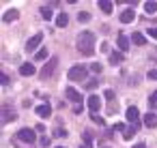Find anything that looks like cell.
I'll return each mask as SVG.
<instances>
[{
	"label": "cell",
	"instance_id": "1",
	"mask_svg": "<svg viewBox=\"0 0 157 148\" xmlns=\"http://www.w3.org/2000/svg\"><path fill=\"white\" fill-rule=\"evenodd\" d=\"M75 45H78V52H80V54H84V56H93V52H95V35L88 32V30L80 32Z\"/></svg>",
	"mask_w": 157,
	"mask_h": 148
},
{
	"label": "cell",
	"instance_id": "2",
	"mask_svg": "<svg viewBox=\"0 0 157 148\" xmlns=\"http://www.w3.org/2000/svg\"><path fill=\"white\" fill-rule=\"evenodd\" d=\"M67 77H69L71 82H86V77H88V69H86L84 65H73V67L69 69Z\"/></svg>",
	"mask_w": 157,
	"mask_h": 148
},
{
	"label": "cell",
	"instance_id": "3",
	"mask_svg": "<svg viewBox=\"0 0 157 148\" xmlns=\"http://www.w3.org/2000/svg\"><path fill=\"white\" fill-rule=\"evenodd\" d=\"M15 139H17V142H26V144H33V142H37V133H35L33 129L24 127V129H20V131H17Z\"/></svg>",
	"mask_w": 157,
	"mask_h": 148
},
{
	"label": "cell",
	"instance_id": "4",
	"mask_svg": "<svg viewBox=\"0 0 157 148\" xmlns=\"http://www.w3.org/2000/svg\"><path fill=\"white\" fill-rule=\"evenodd\" d=\"M41 39H43V35L41 32H37L33 39H28V43H26V52H39V45H41Z\"/></svg>",
	"mask_w": 157,
	"mask_h": 148
},
{
	"label": "cell",
	"instance_id": "5",
	"mask_svg": "<svg viewBox=\"0 0 157 148\" xmlns=\"http://www.w3.org/2000/svg\"><path fill=\"white\" fill-rule=\"evenodd\" d=\"M56 65H58V60L56 58H52L43 69H41V80H48V77H52V73H54V69H56Z\"/></svg>",
	"mask_w": 157,
	"mask_h": 148
},
{
	"label": "cell",
	"instance_id": "6",
	"mask_svg": "<svg viewBox=\"0 0 157 148\" xmlns=\"http://www.w3.org/2000/svg\"><path fill=\"white\" fill-rule=\"evenodd\" d=\"M86 103H88V109H90V114H97V112L101 109V99H99L97 94H90Z\"/></svg>",
	"mask_w": 157,
	"mask_h": 148
},
{
	"label": "cell",
	"instance_id": "7",
	"mask_svg": "<svg viewBox=\"0 0 157 148\" xmlns=\"http://www.w3.org/2000/svg\"><path fill=\"white\" fill-rule=\"evenodd\" d=\"M65 94H67V99H69V101H73L75 105H80V103H82V99H84L75 88H67V90H65Z\"/></svg>",
	"mask_w": 157,
	"mask_h": 148
},
{
	"label": "cell",
	"instance_id": "8",
	"mask_svg": "<svg viewBox=\"0 0 157 148\" xmlns=\"http://www.w3.org/2000/svg\"><path fill=\"white\" fill-rule=\"evenodd\" d=\"M127 120H129V124H140V112H138V107H127Z\"/></svg>",
	"mask_w": 157,
	"mask_h": 148
},
{
	"label": "cell",
	"instance_id": "9",
	"mask_svg": "<svg viewBox=\"0 0 157 148\" xmlns=\"http://www.w3.org/2000/svg\"><path fill=\"white\" fill-rule=\"evenodd\" d=\"M15 118H17V114H15L13 109H9V107H2V116H0L2 124H7V122H11V120H15Z\"/></svg>",
	"mask_w": 157,
	"mask_h": 148
},
{
	"label": "cell",
	"instance_id": "10",
	"mask_svg": "<svg viewBox=\"0 0 157 148\" xmlns=\"http://www.w3.org/2000/svg\"><path fill=\"white\" fill-rule=\"evenodd\" d=\"M17 17H20V11H17V9H9V11L2 15V22H5V24H11V22H15Z\"/></svg>",
	"mask_w": 157,
	"mask_h": 148
},
{
	"label": "cell",
	"instance_id": "11",
	"mask_svg": "<svg viewBox=\"0 0 157 148\" xmlns=\"http://www.w3.org/2000/svg\"><path fill=\"white\" fill-rule=\"evenodd\" d=\"M20 73H22L24 77H30L33 73H37V69H35V65H33V62H24V65L20 67Z\"/></svg>",
	"mask_w": 157,
	"mask_h": 148
},
{
	"label": "cell",
	"instance_id": "12",
	"mask_svg": "<svg viewBox=\"0 0 157 148\" xmlns=\"http://www.w3.org/2000/svg\"><path fill=\"white\" fill-rule=\"evenodd\" d=\"M144 124L146 127H151V129H155L157 127V114H153V112H148V114H144Z\"/></svg>",
	"mask_w": 157,
	"mask_h": 148
},
{
	"label": "cell",
	"instance_id": "13",
	"mask_svg": "<svg viewBox=\"0 0 157 148\" xmlns=\"http://www.w3.org/2000/svg\"><path fill=\"white\" fill-rule=\"evenodd\" d=\"M118 20H121L123 24H131V22L136 20V13H133L131 9H127V11H123V13H121V17H118Z\"/></svg>",
	"mask_w": 157,
	"mask_h": 148
},
{
	"label": "cell",
	"instance_id": "14",
	"mask_svg": "<svg viewBox=\"0 0 157 148\" xmlns=\"http://www.w3.org/2000/svg\"><path fill=\"white\" fill-rule=\"evenodd\" d=\"M35 112H37V116H41V118H50L52 107H50V105H37V107H35Z\"/></svg>",
	"mask_w": 157,
	"mask_h": 148
},
{
	"label": "cell",
	"instance_id": "15",
	"mask_svg": "<svg viewBox=\"0 0 157 148\" xmlns=\"http://www.w3.org/2000/svg\"><path fill=\"white\" fill-rule=\"evenodd\" d=\"M116 45H118V50H121V52H127V50H129V39H127L125 35H118Z\"/></svg>",
	"mask_w": 157,
	"mask_h": 148
},
{
	"label": "cell",
	"instance_id": "16",
	"mask_svg": "<svg viewBox=\"0 0 157 148\" xmlns=\"http://www.w3.org/2000/svg\"><path fill=\"white\" fill-rule=\"evenodd\" d=\"M138 131H140V124H129V127L125 129V133H123V137H125V139H131V137H133V135H136Z\"/></svg>",
	"mask_w": 157,
	"mask_h": 148
},
{
	"label": "cell",
	"instance_id": "17",
	"mask_svg": "<svg viewBox=\"0 0 157 148\" xmlns=\"http://www.w3.org/2000/svg\"><path fill=\"white\" fill-rule=\"evenodd\" d=\"M97 5H99V9H101L105 15H110V13H112V5H114L112 0H99Z\"/></svg>",
	"mask_w": 157,
	"mask_h": 148
},
{
	"label": "cell",
	"instance_id": "18",
	"mask_svg": "<svg viewBox=\"0 0 157 148\" xmlns=\"http://www.w3.org/2000/svg\"><path fill=\"white\" fill-rule=\"evenodd\" d=\"M67 24H69V15H67V13H58V17H56V26H58V28H65Z\"/></svg>",
	"mask_w": 157,
	"mask_h": 148
},
{
	"label": "cell",
	"instance_id": "19",
	"mask_svg": "<svg viewBox=\"0 0 157 148\" xmlns=\"http://www.w3.org/2000/svg\"><path fill=\"white\" fill-rule=\"evenodd\" d=\"M123 62V52H112L110 54V65H121Z\"/></svg>",
	"mask_w": 157,
	"mask_h": 148
},
{
	"label": "cell",
	"instance_id": "20",
	"mask_svg": "<svg viewBox=\"0 0 157 148\" xmlns=\"http://www.w3.org/2000/svg\"><path fill=\"white\" fill-rule=\"evenodd\" d=\"M144 11L146 13H157V2H155V0H146V2H144Z\"/></svg>",
	"mask_w": 157,
	"mask_h": 148
},
{
	"label": "cell",
	"instance_id": "21",
	"mask_svg": "<svg viewBox=\"0 0 157 148\" xmlns=\"http://www.w3.org/2000/svg\"><path fill=\"white\" fill-rule=\"evenodd\" d=\"M131 39H133V43H136V45H146V39H144V35H142V32H133V37H131Z\"/></svg>",
	"mask_w": 157,
	"mask_h": 148
},
{
	"label": "cell",
	"instance_id": "22",
	"mask_svg": "<svg viewBox=\"0 0 157 148\" xmlns=\"http://www.w3.org/2000/svg\"><path fill=\"white\" fill-rule=\"evenodd\" d=\"M41 15H43L45 20H52V15H54L52 7H41Z\"/></svg>",
	"mask_w": 157,
	"mask_h": 148
},
{
	"label": "cell",
	"instance_id": "23",
	"mask_svg": "<svg viewBox=\"0 0 157 148\" xmlns=\"http://www.w3.org/2000/svg\"><path fill=\"white\" fill-rule=\"evenodd\" d=\"M35 58H37V60H45V58H48V50H45V47H41V50L35 54Z\"/></svg>",
	"mask_w": 157,
	"mask_h": 148
},
{
	"label": "cell",
	"instance_id": "24",
	"mask_svg": "<svg viewBox=\"0 0 157 148\" xmlns=\"http://www.w3.org/2000/svg\"><path fill=\"white\" fill-rule=\"evenodd\" d=\"M78 20L84 24V22H88V20H90V13H88V11H82V13H78Z\"/></svg>",
	"mask_w": 157,
	"mask_h": 148
},
{
	"label": "cell",
	"instance_id": "25",
	"mask_svg": "<svg viewBox=\"0 0 157 148\" xmlns=\"http://www.w3.org/2000/svg\"><path fill=\"white\" fill-rule=\"evenodd\" d=\"M103 97H105V99H108V101L112 103V101L116 99V92H114V90H105V92H103Z\"/></svg>",
	"mask_w": 157,
	"mask_h": 148
},
{
	"label": "cell",
	"instance_id": "26",
	"mask_svg": "<svg viewBox=\"0 0 157 148\" xmlns=\"http://www.w3.org/2000/svg\"><path fill=\"white\" fill-rule=\"evenodd\" d=\"M93 120H95L97 124H101V127H105V120H103V118H101L99 114H93Z\"/></svg>",
	"mask_w": 157,
	"mask_h": 148
},
{
	"label": "cell",
	"instance_id": "27",
	"mask_svg": "<svg viewBox=\"0 0 157 148\" xmlns=\"http://www.w3.org/2000/svg\"><path fill=\"white\" fill-rule=\"evenodd\" d=\"M148 103H151V105H153V107H155V105H157V90H155V92H153V94H151V99H148Z\"/></svg>",
	"mask_w": 157,
	"mask_h": 148
},
{
	"label": "cell",
	"instance_id": "28",
	"mask_svg": "<svg viewBox=\"0 0 157 148\" xmlns=\"http://www.w3.org/2000/svg\"><path fill=\"white\" fill-rule=\"evenodd\" d=\"M146 77H148V80H157V69H151V71L146 73Z\"/></svg>",
	"mask_w": 157,
	"mask_h": 148
},
{
	"label": "cell",
	"instance_id": "29",
	"mask_svg": "<svg viewBox=\"0 0 157 148\" xmlns=\"http://www.w3.org/2000/svg\"><path fill=\"white\" fill-rule=\"evenodd\" d=\"M90 71L99 73V71H101V65H99V62H93V65H90Z\"/></svg>",
	"mask_w": 157,
	"mask_h": 148
},
{
	"label": "cell",
	"instance_id": "30",
	"mask_svg": "<svg viewBox=\"0 0 157 148\" xmlns=\"http://www.w3.org/2000/svg\"><path fill=\"white\" fill-rule=\"evenodd\" d=\"M95 86H97V80H88V82H86V88H88V90H93Z\"/></svg>",
	"mask_w": 157,
	"mask_h": 148
},
{
	"label": "cell",
	"instance_id": "31",
	"mask_svg": "<svg viewBox=\"0 0 157 148\" xmlns=\"http://www.w3.org/2000/svg\"><path fill=\"white\" fill-rule=\"evenodd\" d=\"M114 131H123V133H125V124H123V122H116V124H114Z\"/></svg>",
	"mask_w": 157,
	"mask_h": 148
},
{
	"label": "cell",
	"instance_id": "32",
	"mask_svg": "<svg viewBox=\"0 0 157 148\" xmlns=\"http://www.w3.org/2000/svg\"><path fill=\"white\" fill-rule=\"evenodd\" d=\"M84 139H86V146H90V139H93V135H90V131H86V133H84Z\"/></svg>",
	"mask_w": 157,
	"mask_h": 148
},
{
	"label": "cell",
	"instance_id": "33",
	"mask_svg": "<svg viewBox=\"0 0 157 148\" xmlns=\"http://www.w3.org/2000/svg\"><path fill=\"white\" fill-rule=\"evenodd\" d=\"M148 35H151L153 39H157V28H153V26H151V28H148Z\"/></svg>",
	"mask_w": 157,
	"mask_h": 148
},
{
	"label": "cell",
	"instance_id": "34",
	"mask_svg": "<svg viewBox=\"0 0 157 148\" xmlns=\"http://www.w3.org/2000/svg\"><path fill=\"white\" fill-rule=\"evenodd\" d=\"M133 148H146V144H144V142H140V144H136Z\"/></svg>",
	"mask_w": 157,
	"mask_h": 148
},
{
	"label": "cell",
	"instance_id": "35",
	"mask_svg": "<svg viewBox=\"0 0 157 148\" xmlns=\"http://www.w3.org/2000/svg\"><path fill=\"white\" fill-rule=\"evenodd\" d=\"M101 148H112V146H101Z\"/></svg>",
	"mask_w": 157,
	"mask_h": 148
},
{
	"label": "cell",
	"instance_id": "36",
	"mask_svg": "<svg viewBox=\"0 0 157 148\" xmlns=\"http://www.w3.org/2000/svg\"><path fill=\"white\" fill-rule=\"evenodd\" d=\"M80 148H88V146H80Z\"/></svg>",
	"mask_w": 157,
	"mask_h": 148
},
{
	"label": "cell",
	"instance_id": "37",
	"mask_svg": "<svg viewBox=\"0 0 157 148\" xmlns=\"http://www.w3.org/2000/svg\"><path fill=\"white\" fill-rule=\"evenodd\" d=\"M56 148H65V146H56Z\"/></svg>",
	"mask_w": 157,
	"mask_h": 148
}]
</instances>
